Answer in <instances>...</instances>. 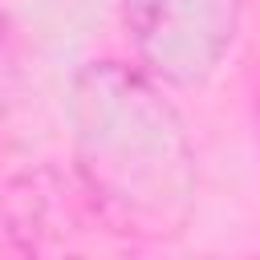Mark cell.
Instances as JSON below:
<instances>
[{"instance_id": "obj_1", "label": "cell", "mask_w": 260, "mask_h": 260, "mask_svg": "<svg viewBox=\"0 0 260 260\" xmlns=\"http://www.w3.org/2000/svg\"><path fill=\"white\" fill-rule=\"evenodd\" d=\"M81 175L106 219L134 236H175L195 203V150L179 114L138 69L98 61L73 85Z\"/></svg>"}, {"instance_id": "obj_2", "label": "cell", "mask_w": 260, "mask_h": 260, "mask_svg": "<svg viewBox=\"0 0 260 260\" xmlns=\"http://www.w3.org/2000/svg\"><path fill=\"white\" fill-rule=\"evenodd\" d=\"M142 65L171 85H203L240 28V0H118Z\"/></svg>"}]
</instances>
